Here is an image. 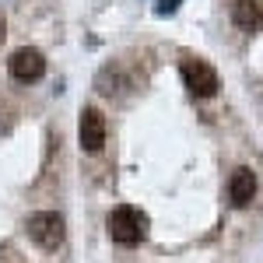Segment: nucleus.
<instances>
[{"mask_svg": "<svg viewBox=\"0 0 263 263\" xmlns=\"http://www.w3.org/2000/svg\"><path fill=\"white\" fill-rule=\"evenodd\" d=\"M105 228H109V239H112V242L137 246L144 239V232H147V214L137 211V207H130V203H120V207L109 211Z\"/></svg>", "mask_w": 263, "mask_h": 263, "instance_id": "obj_1", "label": "nucleus"}, {"mask_svg": "<svg viewBox=\"0 0 263 263\" xmlns=\"http://www.w3.org/2000/svg\"><path fill=\"white\" fill-rule=\"evenodd\" d=\"M78 141L88 155H99L105 147V116H102L95 105H84L81 109V123H78Z\"/></svg>", "mask_w": 263, "mask_h": 263, "instance_id": "obj_4", "label": "nucleus"}, {"mask_svg": "<svg viewBox=\"0 0 263 263\" xmlns=\"http://www.w3.org/2000/svg\"><path fill=\"white\" fill-rule=\"evenodd\" d=\"M228 197L235 207H249L253 197H256V176L249 168H235L232 179H228Z\"/></svg>", "mask_w": 263, "mask_h": 263, "instance_id": "obj_6", "label": "nucleus"}, {"mask_svg": "<svg viewBox=\"0 0 263 263\" xmlns=\"http://www.w3.org/2000/svg\"><path fill=\"white\" fill-rule=\"evenodd\" d=\"M63 235H67V228H63V218L57 211H39L28 218V239L39 249H57L63 242Z\"/></svg>", "mask_w": 263, "mask_h": 263, "instance_id": "obj_3", "label": "nucleus"}, {"mask_svg": "<svg viewBox=\"0 0 263 263\" xmlns=\"http://www.w3.org/2000/svg\"><path fill=\"white\" fill-rule=\"evenodd\" d=\"M179 74H182V84H186L197 99H211V95L218 91V70L207 60H200V57H186L182 67H179Z\"/></svg>", "mask_w": 263, "mask_h": 263, "instance_id": "obj_2", "label": "nucleus"}, {"mask_svg": "<svg viewBox=\"0 0 263 263\" xmlns=\"http://www.w3.org/2000/svg\"><path fill=\"white\" fill-rule=\"evenodd\" d=\"M4 32H7V25H4V18H0V42H4Z\"/></svg>", "mask_w": 263, "mask_h": 263, "instance_id": "obj_8", "label": "nucleus"}, {"mask_svg": "<svg viewBox=\"0 0 263 263\" xmlns=\"http://www.w3.org/2000/svg\"><path fill=\"white\" fill-rule=\"evenodd\" d=\"M7 70H11V78L14 81H39L42 74H46V57H42L39 49H32V46H21L14 49V57L7 60Z\"/></svg>", "mask_w": 263, "mask_h": 263, "instance_id": "obj_5", "label": "nucleus"}, {"mask_svg": "<svg viewBox=\"0 0 263 263\" xmlns=\"http://www.w3.org/2000/svg\"><path fill=\"white\" fill-rule=\"evenodd\" d=\"M232 21L246 32H260L263 28V0H235L232 4Z\"/></svg>", "mask_w": 263, "mask_h": 263, "instance_id": "obj_7", "label": "nucleus"}]
</instances>
